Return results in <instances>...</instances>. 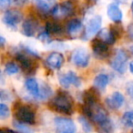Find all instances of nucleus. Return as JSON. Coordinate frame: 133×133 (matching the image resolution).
I'll list each match as a JSON object with an SVG mask.
<instances>
[{
  "instance_id": "nucleus-1",
  "label": "nucleus",
  "mask_w": 133,
  "mask_h": 133,
  "mask_svg": "<svg viewBox=\"0 0 133 133\" xmlns=\"http://www.w3.org/2000/svg\"><path fill=\"white\" fill-rule=\"evenodd\" d=\"M73 99L66 92H58L49 102V108L63 114H71L73 109Z\"/></svg>"
},
{
  "instance_id": "nucleus-2",
  "label": "nucleus",
  "mask_w": 133,
  "mask_h": 133,
  "mask_svg": "<svg viewBox=\"0 0 133 133\" xmlns=\"http://www.w3.org/2000/svg\"><path fill=\"white\" fill-rule=\"evenodd\" d=\"M83 111L88 118H90L92 121L97 123L98 126H101L102 124L110 120L109 116H108L107 111L98 102L94 104H91V105H86V104H84Z\"/></svg>"
},
{
  "instance_id": "nucleus-3",
  "label": "nucleus",
  "mask_w": 133,
  "mask_h": 133,
  "mask_svg": "<svg viewBox=\"0 0 133 133\" xmlns=\"http://www.w3.org/2000/svg\"><path fill=\"white\" fill-rule=\"evenodd\" d=\"M14 115L18 121L25 124L35 123V113L31 108L25 105H18L14 108Z\"/></svg>"
},
{
  "instance_id": "nucleus-4",
  "label": "nucleus",
  "mask_w": 133,
  "mask_h": 133,
  "mask_svg": "<svg viewBox=\"0 0 133 133\" xmlns=\"http://www.w3.org/2000/svg\"><path fill=\"white\" fill-rule=\"evenodd\" d=\"M128 56L125 51L122 49H118L115 52L114 56L111 58L110 65L112 69L118 72L119 74H123L127 70Z\"/></svg>"
},
{
  "instance_id": "nucleus-5",
  "label": "nucleus",
  "mask_w": 133,
  "mask_h": 133,
  "mask_svg": "<svg viewBox=\"0 0 133 133\" xmlns=\"http://www.w3.org/2000/svg\"><path fill=\"white\" fill-rule=\"evenodd\" d=\"M55 127L57 133H76L77 128L73 120L69 118L57 117L55 118Z\"/></svg>"
},
{
  "instance_id": "nucleus-6",
  "label": "nucleus",
  "mask_w": 133,
  "mask_h": 133,
  "mask_svg": "<svg viewBox=\"0 0 133 133\" xmlns=\"http://www.w3.org/2000/svg\"><path fill=\"white\" fill-rule=\"evenodd\" d=\"M17 60L20 64V66L22 70L26 74L31 75L34 74L37 68V65L30 57H28L26 54L23 53H17Z\"/></svg>"
},
{
  "instance_id": "nucleus-7",
  "label": "nucleus",
  "mask_w": 133,
  "mask_h": 133,
  "mask_svg": "<svg viewBox=\"0 0 133 133\" xmlns=\"http://www.w3.org/2000/svg\"><path fill=\"white\" fill-rule=\"evenodd\" d=\"M74 11V6L69 1H66L61 4L56 5L51 9V14L53 17L57 18H61V17H66L72 15Z\"/></svg>"
},
{
  "instance_id": "nucleus-8",
  "label": "nucleus",
  "mask_w": 133,
  "mask_h": 133,
  "mask_svg": "<svg viewBox=\"0 0 133 133\" xmlns=\"http://www.w3.org/2000/svg\"><path fill=\"white\" fill-rule=\"evenodd\" d=\"M23 15L17 9H8L3 16V22L10 28H16L22 21Z\"/></svg>"
},
{
  "instance_id": "nucleus-9",
  "label": "nucleus",
  "mask_w": 133,
  "mask_h": 133,
  "mask_svg": "<svg viewBox=\"0 0 133 133\" xmlns=\"http://www.w3.org/2000/svg\"><path fill=\"white\" fill-rule=\"evenodd\" d=\"M102 24V19L99 16H95L92 18H90L86 26L85 33H84L83 38L88 39L92 37L94 35H96L98 31H99L100 28H101Z\"/></svg>"
},
{
  "instance_id": "nucleus-10",
  "label": "nucleus",
  "mask_w": 133,
  "mask_h": 133,
  "mask_svg": "<svg viewBox=\"0 0 133 133\" xmlns=\"http://www.w3.org/2000/svg\"><path fill=\"white\" fill-rule=\"evenodd\" d=\"M71 61L78 68H86L89 62V54L85 48H78L72 54Z\"/></svg>"
},
{
  "instance_id": "nucleus-11",
  "label": "nucleus",
  "mask_w": 133,
  "mask_h": 133,
  "mask_svg": "<svg viewBox=\"0 0 133 133\" xmlns=\"http://www.w3.org/2000/svg\"><path fill=\"white\" fill-rule=\"evenodd\" d=\"M58 79L61 86L63 88H65V89H68L71 85L75 86V87H79L81 85L80 78L73 71H69V72L65 73V74H61L58 77Z\"/></svg>"
},
{
  "instance_id": "nucleus-12",
  "label": "nucleus",
  "mask_w": 133,
  "mask_h": 133,
  "mask_svg": "<svg viewBox=\"0 0 133 133\" xmlns=\"http://www.w3.org/2000/svg\"><path fill=\"white\" fill-rule=\"evenodd\" d=\"M91 48L94 54L99 58H104L109 55V46L99 38H95L91 42Z\"/></svg>"
},
{
  "instance_id": "nucleus-13",
  "label": "nucleus",
  "mask_w": 133,
  "mask_h": 133,
  "mask_svg": "<svg viewBox=\"0 0 133 133\" xmlns=\"http://www.w3.org/2000/svg\"><path fill=\"white\" fill-rule=\"evenodd\" d=\"M46 63L50 69H58L64 63V57L62 54L58 52H53L48 56V57L46 58Z\"/></svg>"
},
{
  "instance_id": "nucleus-14",
  "label": "nucleus",
  "mask_w": 133,
  "mask_h": 133,
  "mask_svg": "<svg viewBox=\"0 0 133 133\" xmlns=\"http://www.w3.org/2000/svg\"><path fill=\"white\" fill-rule=\"evenodd\" d=\"M106 103L110 109H118L121 108V106L124 103V97L120 92H114L108 97L106 99Z\"/></svg>"
},
{
  "instance_id": "nucleus-15",
  "label": "nucleus",
  "mask_w": 133,
  "mask_h": 133,
  "mask_svg": "<svg viewBox=\"0 0 133 133\" xmlns=\"http://www.w3.org/2000/svg\"><path fill=\"white\" fill-rule=\"evenodd\" d=\"M37 29V22L34 18H28L22 24V32L26 37H33Z\"/></svg>"
},
{
  "instance_id": "nucleus-16",
  "label": "nucleus",
  "mask_w": 133,
  "mask_h": 133,
  "mask_svg": "<svg viewBox=\"0 0 133 133\" xmlns=\"http://www.w3.org/2000/svg\"><path fill=\"white\" fill-rule=\"evenodd\" d=\"M107 14L108 17L115 23H119L122 20V11L120 10V8H118V6L115 3L109 4L108 6L107 9Z\"/></svg>"
},
{
  "instance_id": "nucleus-17",
  "label": "nucleus",
  "mask_w": 133,
  "mask_h": 133,
  "mask_svg": "<svg viewBox=\"0 0 133 133\" xmlns=\"http://www.w3.org/2000/svg\"><path fill=\"white\" fill-rule=\"evenodd\" d=\"M99 98V93L97 88H91L84 92L83 99L86 105H91V104L97 103Z\"/></svg>"
},
{
  "instance_id": "nucleus-18",
  "label": "nucleus",
  "mask_w": 133,
  "mask_h": 133,
  "mask_svg": "<svg viewBox=\"0 0 133 133\" xmlns=\"http://www.w3.org/2000/svg\"><path fill=\"white\" fill-rule=\"evenodd\" d=\"M82 29H83V25H82L81 21L78 19H72L68 23L66 26V30L69 32V34L71 37H78L80 33H81Z\"/></svg>"
},
{
  "instance_id": "nucleus-19",
  "label": "nucleus",
  "mask_w": 133,
  "mask_h": 133,
  "mask_svg": "<svg viewBox=\"0 0 133 133\" xmlns=\"http://www.w3.org/2000/svg\"><path fill=\"white\" fill-rule=\"evenodd\" d=\"M25 85H26V89L34 98H38L39 95H40V89H39L38 83H37V79L34 78H26V82H25Z\"/></svg>"
},
{
  "instance_id": "nucleus-20",
  "label": "nucleus",
  "mask_w": 133,
  "mask_h": 133,
  "mask_svg": "<svg viewBox=\"0 0 133 133\" xmlns=\"http://www.w3.org/2000/svg\"><path fill=\"white\" fill-rule=\"evenodd\" d=\"M98 38L101 39L105 43H107L108 45L114 44V42L117 40L115 38L114 35L112 34V32H111V30L108 29V28H104L101 31H99V33H98Z\"/></svg>"
},
{
  "instance_id": "nucleus-21",
  "label": "nucleus",
  "mask_w": 133,
  "mask_h": 133,
  "mask_svg": "<svg viewBox=\"0 0 133 133\" xmlns=\"http://www.w3.org/2000/svg\"><path fill=\"white\" fill-rule=\"evenodd\" d=\"M109 77L106 74H99L94 78V85L95 88H97L98 89L103 90L106 89V87L109 84Z\"/></svg>"
},
{
  "instance_id": "nucleus-22",
  "label": "nucleus",
  "mask_w": 133,
  "mask_h": 133,
  "mask_svg": "<svg viewBox=\"0 0 133 133\" xmlns=\"http://www.w3.org/2000/svg\"><path fill=\"white\" fill-rule=\"evenodd\" d=\"M46 31L48 32L49 35H55V34H58L62 31V26L57 22L49 21V22H48L46 25Z\"/></svg>"
},
{
  "instance_id": "nucleus-23",
  "label": "nucleus",
  "mask_w": 133,
  "mask_h": 133,
  "mask_svg": "<svg viewBox=\"0 0 133 133\" xmlns=\"http://www.w3.org/2000/svg\"><path fill=\"white\" fill-rule=\"evenodd\" d=\"M13 125L17 129L18 133H34L33 129L31 128L28 127V126L25 125V123H22L18 120H15L13 122Z\"/></svg>"
},
{
  "instance_id": "nucleus-24",
  "label": "nucleus",
  "mask_w": 133,
  "mask_h": 133,
  "mask_svg": "<svg viewBox=\"0 0 133 133\" xmlns=\"http://www.w3.org/2000/svg\"><path fill=\"white\" fill-rule=\"evenodd\" d=\"M122 121L127 127L133 129V111H127L122 116Z\"/></svg>"
},
{
  "instance_id": "nucleus-25",
  "label": "nucleus",
  "mask_w": 133,
  "mask_h": 133,
  "mask_svg": "<svg viewBox=\"0 0 133 133\" xmlns=\"http://www.w3.org/2000/svg\"><path fill=\"white\" fill-rule=\"evenodd\" d=\"M5 70L6 72L8 73V75H14V74H17L19 70V68L17 64L15 63H6V66H5Z\"/></svg>"
},
{
  "instance_id": "nucleus-26",
  "label": "nucleus",
  "mask_w": 133,
  "mask_h": 133,
  "mask_svg": "<svg viewBox=\"0 0 133 133\" xmlns=\"http://www.w3.org/2000/svg\"><path fill=\"white\" fill-rule=\"evenodd\" d=\"M36 6L37 8V9L39 11L43 12V13H48L49 11V6L48 3H46L44 0H35Z\"/></svg>"
},
{
  "instance_id": "nucleus-27",
  "label": "nucleus",
  "mask_w": 133,
  "mask_h": 133,
  "mask_svg": "<svg viewBox=\"0 0 133 133\" xmlns=\"http://www.w3.org/2000/svg\"><path fill=\"white\" fill-rule=\"evenodd\" d=\"M78 121H79V123L81 124L82 128H83V129L85 131H87V132H89V131H91V125L90 123H89V121L87 119V118H85L84 116H81L78 118Z\"/></svg>"
},
{
  "instance_id": "nucleus-28",
  "label": "nucleus",
  "mask_w": 133,
  "mask_h": 133,
  "mask_svg": "<svg viewBox=\"0 0 133 133\" xmlns=\"http://www.w3.org/2000/svg\"><path fill=\"white\" fill-rule=\"evenodd\" d=\"M9 116V109L4 103L0 104V118L1 119H5L6 118Z\"/></svg>"
},
{
  "instance_id": "nucleus-29",
  "label": "nucleus",
  "mask_w": 133,
  "mask_h": 133,
  "mask_svg": "<svg viewBox=\"0 0 133 133\" xmlns=\"http://www.w3.org/2000/svg\"><path fill=\"white\" fill-rule=\"evenodd\" d=\"M110 30L112 32V34L114 35L115 38L118 39L121 37L122 35V28L118 25H116V26H112L110 28Z\"/></svg>"
},
{
  "instance_id": "nucleus-30",
  "label": "nucleus",
  "mask_w": 133,
  "mask_h": 133,
  "mask_svg": "<svg viewBox=\"0 0 133 133\" xmlns=\"http://www.w3.org/2000/svg\"><path fill=\"white\" fill-rule=\"evenodd\" d=\"M49 34L46 31L45 32H42V33H40L38 35V39L40 41H42V42H48V41H49Z\"/></svg>"
},
{
  "instance_id": "nucleus-31",
  "label": "nucleus",
  "mask_w": 133,
  "mask_h": 133,
  "mask_svg": "<svg viewBox=\"0 0 133 133\" xmlns=\"http://www.w3.org/2000/svg\"><path fill=\"white\" fill-rule=\"evenodd\" d=\"M11 4V0H0V6L2 9H6Z\"/></svg>"
},
{
  "instance_id": "nucleus-32",
  "label": "nucleus",
  "mask_w": 133,
  "mask_h": 133,
  "mask_svg": "<svg viewBox=\"0 0 133 133\" xmlns=\"http://www.w3.org/2000/svg\"><path fill=\"white\" fill-rule=\"evenodd\" d=\"M128 34H129V37L133 40V23L128 26Z\"/></svg>"
},
{
  "instance_id": "nucleus-33",
  "label": "nucleus",
  "mask_w": 133,
  "mask_h": 133,
  "mask_svg": "<svg viewBox=\"0 0 133 133\" xmlns=\"http://www.w3.org/2000/svg\"><path fill=\"white\" fill-rule=\"evenodd\" d=\"M128 93H129V95L133 99V84H131V85L129 86V88H128Z\"/></svg>"
},
{
  "instance_id": "nucleus-34",
  "label": "nucleus",
  "mask_w": 133,
  "mask_h": 133,
  "mask_svg": "<svg viewBox=\"0 0 133 133\" xmlns=\"http://www.w3.org/2000/svg\"><path fill=\"white\" fill-rule=\"evenodd\" d=\"M1 133H16L14 131L10 130V129H1Z\"/></svg>"
},
{
  "instance_id": "nucleus-35",
  "label": "nucleus",
  "mask_w": 133,
  "mask_h": 133,
  "mask_svg": "<svg viewBox=\"0 0 133 133\" xmlns=\"http://www.w3.org/2000/svg\"><path fill=\"white\" fill-rule=\"evenodd\" d=\"M5 42H6V41H5V38L3 37H0V43H1V46H4V45H5Z\"/></svg>"
},
{
  "instance_id": "nucleus-36",
  "label": "nucleus",
  "mask_w": 133,
  "mask_h": 133,
  "mask_svg": "<svg viewBox=\"0 0 133 133\" xmlns=\"http://www.w3.org/2000/svg\"><path fill=\"white\" fill-rule=\"evenodd\" d=\"M129 70L133 74V61H131L130 64H129Z\"/></svg>"
},
{
  "instance_id": "nucleus-37",
  "label": "nucleus",
  "mask_w": 133,
  "mask_h": 133,
  "mask_svg": "<svg viewBox=\"0 0 133 133\" xmlns=\"http://www.w3.org/2000/svg\"><path fill=\"white\" fill-rule=\"evenodd\" d=\"M129 51H130L131 53H132V55H133V45L129 46Z\"/></svg>"
},
{
  "instance_id": "nucleus-38",
  "label": "nucleus",
  "mask_w": 133,
  "mask_h": 133,
  "mask_svg": "<svg viewBox=\"0 0 133 133\" xmlns=\"http://www.w3.org/2000/svg\"><path fill=\"white\" fill-rule=\"evenodd\" d=\"M15 1H16V3H22L23 0H15Z\"/></svg>"
},
{
  "instance_id": "nucleus-39",
  "label": "nucleus",
  "mask_w": 133,
  "mask_h": 133,
  "mask_svg": "<svg viewBox=\"0 0 133 133\" xmlns=\"http://www.w3.org/2000/svg\"><path fill=\"white\" fill-rule=\"evenodd\" d=\"M131 11H132V15H133V2L131 3Z\"/></svg>"
},
{
  "instance_id": "nucleus-40",
  "label": "nucleus",
  "mask_w": 133,
  "mask_h": 133,
  "mask_svg": "<svg viewBox=\"0 0 133 133\" xmlns=\"http://www.w3.org/2000/svg\"><path fill=\"white\" fill-rule=\"evenodd\" d=\"M48 1H54V0H48Z\"/></svg>"
},
{
  "instance_id": "nucleus-41",
  "label": "nucleus",
  "mask_w": 133,
  "mask_h": 133,
  "mask_svg": "<svg viewBox=\"0 0 133 133\" xmlns=\"http://www.w3.org/2000/svg\"><path fill=\"white\" fill-rule=\"evenodd\" d=\"M132 133H133V130H132Z\"/></svg>"
}]
</instances>
